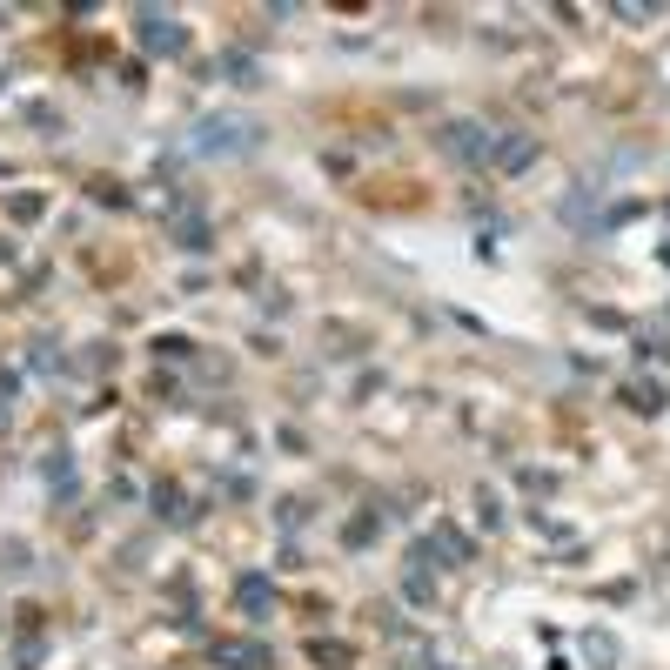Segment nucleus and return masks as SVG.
Here are the masks:
<instances>
[{
	"instance_id": "1",
	"label": "nucleus",
	"mask_w": 670,
	"mask_h": 670,
	"mask_svg": "<svg viewBox=\"0 0 670 670\" xmlns=\"http://www.w3.org/2000/svg\"><path fill=\"white\" fill-rule=\"evenodd\" d=\"M141 41L148 47H181V27H168L161 14H148V21H141Z\"/></svg>"
}]
</instances>
